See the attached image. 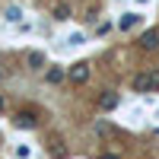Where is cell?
I'll return each mask as SVG.
<instances>
[{
    "instance_id": "12",
    "label": "cell",
    "mask_w": 159,
    "mask_h": 159,
    "mask_svg": "<svg viewBox=\"0 0 159 159\" xmlns=\"http://www.w3.org/2000/svg\"><path fill=\"white\" fill-rule=\"evenodd\" d=\"M102 159H121V156H118V153H105Z\"/></svg>"
},
{
    "instance_id": "9",
    "label": "cell",
    "mask_w": 159,
    "mask_h": 159,
    "mask_svg": "<svg viewBox=\"0 0 159 159\" xmlns=\"http://www.w3.org/2000/svg\"><path fill=\"white\" fill-rule=\"evenodd\" d=\"M42 64H45V54H38V51L29 54V67H42Z\"/></svg>"
},
{
    "instance_id": "4",
    "label": "cell",
    "mask_w": 159,
    "mask_h": 159,
    "mask_svg": "<svg viewBox=\"0 0 159 159\" xmlns=\"http://www.w3.org/2000/svg\"><path fill=\"white\" fill-rule=\"evenodd\" d=\"M99 108L102 111H115L118 108V92H102L99 96Z\"/></svg>"
},
{
    "instance_id": "3",
    "label": "cell",
    "mask_w": 159,
    "mask_h": 159,
    "mask_svg": "<svg viewBox=\"0 0 159 159\" xmlns=\"http://www.w3.org/2000/svg\"><path fill=\"white\" fill-rule=\"evenodd\" d=\"M140 48H143V51H156V48H159V32H156V29L143 32V35H140Z\"/></svg>"
},
{
    "instance_id": "2",
    "label": "cell",
    "mask_w": 159,
    "mask_h": 159,
    "mask_svg": "<svg viewBox=\"0 0 159 159\" xmlns=\"http://www.w3.org/2000/svg\"><path fill=\"white\" fill-rule=\"evenodd\" d=\"M134 89H137V92H153V76H150V70H143V73L134 76Z\"/></svg>"
},
{
    "instance_id": "10",
    "label": "cell",
    "mask_w": 159,
    "mask_h": 159,
    "mask_svg": "<svg viewBox=\"0 0 159 159\" xmlns=\"http://www.w3.org/2000/svg\"><path fill=\"white\" fill-rule=\"evenodd\" d=\"M7 19H10V22H19V19H22V13H19L16 7H10V10H7Z\"/></svg>"
},
{
    "instance_id": "5",
    "label": "cell",
    "mask_w": 159,
    "mask_h": 159,
    "mask_svg": "<svg viewBox=\"0 0 159 159\" xmlns=\"http://www.w3.org/2000/svg\"><path fill=\"white\" fill-rule=\"evenodd\" d=\"M35 124H38V118H35V115H29V111L16 115V127H22V130H32Z\"/></svg>"
},
{
    "instance_id": "7",
    "label": "cell",
    "mask_w": 159,
    "mask_h": 159,
    "mask_svg": "<svg viewBox=\"0 0 159 159\" xmlns=\"http://www.w3.org/2000/svg\"><path fill=\"white\" fill-rule=\"evenodd\" d=\"M54 19H70V7L67 3H57L54 7Z\"/></svg>"
},
{
    "instance_id": "8",
    "label": "cell",
    "mask_w": 159,
    "mask_h": 159,
    "mask_svg": "<svg viewBox=\"0 0 159 159\" xmlns=\"http://www.w3.org/2000/svg\"><path fill=\"white\" fill-rule=\"evenodd\" d=\"M137 19H140L137 13H127V16L121 19V29H134V25H137Z\"/></svg>"
},
{
    "instance_id": "11",
    "label": "cell",
    "mask_w": 159,
    "mask_h": 159,
    "mask_svg": "<svg viewBox=\"0 0 159 159\" xmlns=\"http://www.w3.org/2000/svg\"><path fill=\"white\" fill-rule=\"evenodd\" d=\"M150 76H153V89H159V70H150Z\"/></svg>"
},
{
    "instance_id": "6",
    "label": "cell",
    "mask_w": 159,
    "mask_h": 159,
    "mask_svg": "<svg viewBox=\"0 0 159 159\" xmlns=\"http://www.w3.org/2000/svg\"><path fill=\"white\" fill-rule=\"evenodd\" d=\"M64 76H67V73H64V67H48V73H45L48 83H64Z\"/></svg>"
},
{
    "instance_id": "15",
    "label": "cell",
    "mask_w": 159,
    "mask_h": 159,
    "mask_svg": "<svg viewBox=\"0 0 159 159\" xmlns=\"http://www.w3.org/2000/svg\"><path fill=\"white\" fill-rule=\"evenodd\" d=\"M140 3H143V0H140Z\"/></svg>"
},
{
    "instance_id": "14",
    "label": "cell",
    "mask_w": 159,
    "mask_h": 159,
    "mask_svg": "<svg viewBox=\"0 0 159 159\" xmlns=\"http://www.w3.org/2000/svg\"><path fill=\"white\" fill-rule=\"evenodd\" d=\"M0 80H3V73H0Z\"/></svg>"
},
{
    "instance_id": "1",
    "label": "cell",
    "mask_w": 159,
    "mask_h": 159,
    "mask_svg": "<svg viewBox=\"0 0 159 159\" xmlns=\"http://www.w3.org/2000/svg\"><path fill=\"white\" fill-rule=\"evenodd\" d=\"M67 76L73 80L76 86H83L86 80H89V64H86V61H80V64H73V67H70V73H67Z\"/></svg>"
},
{
    "instance_id": "13",
    "label": "cell",
    "mask_w": 159,
    "mask_h": 159,
    "mask_svg": "<svg viewBox=\"0 0 159 159\" xmlns=\"http://www.w3.org/2000/svg\"><path fill=\"white\" fill-rule=\"evenodd\" d=\"M0 111H3V99H0Z\"/></svg>"
}]
</instances>
